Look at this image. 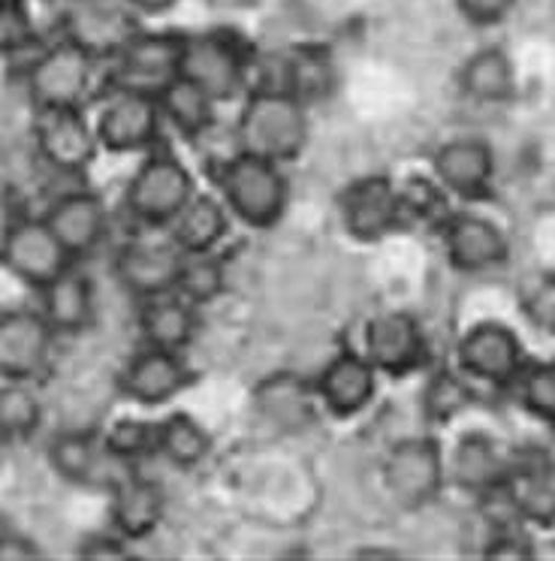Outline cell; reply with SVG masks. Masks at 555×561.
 <instances>
[{"label": "cell", "mask_w": 555, "mask_h": 561, "mask_svg": "<svg viewBox=\"0 0 555 561\" xmlns=\"http://www.w3.org/2000/svg\"><path fill=\"white\" fill-rule=\"evenodd\" d=\"M43 559V547L34 537L22 535L15 528H0V561H34Z\"/></svg>", "instance_id": "cell-45"}, {"label": "cell", "mask_w": 555, "mask_h": 561, "mask_svg": "<svg viewBox=\"0 0 555 561\" xmlns=\"http://www.w3.org/2000/svg\"><path fill=\"white\" fill-rule=\"evenodd\" d=\"M519 311L543 335H555V272H543L522 290Z\"/></svg>", "instance_id": "cell-40"}, {"label": "cell", "mask_w": 555, "mask_h": 561, "mask_svg": "<svg viewBox=\"0 0 555 561\" xmlns=\"http://www.w3.org/2000/svg\"><path fill=\"white\" fill-rule=\"evenodd\" d=\"M34 142L39 158L67 175L88 170L100 151L94 122L82 110H34Z\"/></svg>", "instance_id": "cell-17"}, {"label": "cell", "mask_w": 555, "mask_h": 561, "mask_svg": "<svg viewBox=\"0 0 555 561\" xmlns=\"http://www.w3.org/2000/svg\"><path fill=\"white\" fill-rule=\"evenodd\" d=\"M510 456L492 435L486 432H468L446 459V480L465 495L477 501H492L501 495L507 471H510Z\"/></svg>", "instance_id": "cell-21"}, {"label": "cell", "mask_w": 555, "mask_h": 561, "mask_svg": "<svg viewBox=\"0 0 555 561\" xmlns=\"http://www.w3.org/2000/svg\"><path fill=\"white\" fill-rule=\"evenodd\" d=\"M229 227H233V215L224 206V199L196 191L191 203L169 224L167 232L181 248V254H215L229 236Z\"/></svg>", "instance_id": "cell-29"}, {"label": "cell", "mask_w": 555, "mask_h": 561, "mask_svg": "<svg viewBox=\"0 0 555 561\" xmlns=\"http://www.w3.org/2000/svg\"><path fill=\"white\" fill-rule=\"evenodd\" d=\"M257 411L284 432H296L312 423L314 414V383H305L296 375H272L257 387Z\"/></svg>", "instance_id": "cell-31"}, {"label": "cell", "mask_w": 555, "mask_h": 561, "mask_svg": "<svg viewBox=\"0 0 555 561\" xmlns=\"http://www.w3.org/2000/svg\"><path fill=\"white\" fill-rule=\"evenodd\" d=\"M34 39L31 15L24 3L15 7H0V51H19Z\"/></svg>", "instance_id": "cell-42"}, {"label": "cell", "mask_w": 555, "mask_h": 561, "mask_svg": "<svg viewBox=\"0 0 555 561\" xmlns=\"http://www.w3.org/2000/svg\"><path fill=\"white\" fill-rule=\"evenodd\" d=\"M522 411L534 416L543 426L555 428V356L553 359H531L517 380Z\"/></svg>", "instance_id": "cell-39"}, {"label": "cell", "mask_w": 555, "mask_h": 561, "mask_svg": "<svg viewBox=\"0 0 555 561\" xmlns=\"http://www.w3.org/2000/svg\"><path fill=\"white\" fill-rule=\"evenodd\" d=\"M103 450L112 462L136 465L157 456V420H143V416H118L100 435Z\"/></svg>", "instance_id": "cell-38"}, {"label": "cell", "mask_w": 555, "mask_h": 561, "mask_svg": "<svg viewBox=\"0 0 555 561\" xmlns=\"http://www.w3.org/2000/svg\"><path fill=\"white\" fill-rule=\"evenodd\" d=\"M227 263H224V256L217 254V251L215 254H184L175 294L184 296L191 306H212V302H217L220 296L227 294Z\"/></svg>", "instance_id": "cell-37"}, {"label": "cell", "mask_w": 555, "mask_h": 561, "mask_svg": "<svg viewBox=\"0 0 555 561\" xmlns=\"http://www.w3.org/2000/svg\"><path fill=\"white\" fill-rule=\"evenodd\" d=\"M136 13L127 0H67L64 37L82 46L97 61H112L136 34Z\"/></svg>", "instance_id": "cell-16"}, {"label": "cell", "mask_w": 555, "mask_h": 561, "mask_svg": "<svg viewBox=\"0 0 555 561\" xmlns=\"http://www.w3.org/2000/svg\"><path fill=\"white\" fill-rule=\"evenodd\" d=\"M438 236L444 244L446 263L462 275H483L492 268H505L510 260L507 232L477 211H453Z\"/></svg>", "instance_id": "cell-18"}, {"label": "cell", "mask_w": 555, "mask_h": 561, "mask_svg": "<svg viewBox=\"0 0 555 561\" xmlns=\"http://www.w3.org/2000/svg\"><path fill=\"white\" fill-rule=\"evenodd\" d=\"M196 194L191 170L172 154H151L124 187V206L148 230H167Z\"/></svg>", "instance_id": "cell-5"}, {"label": "cell", "mask_w": 555, "mask_h": 561, "mask_svg": "<svg viewBox=\"0 0 555 561\" xmlns=\"http://www.w3.org/2000/svg\"><path fill=\"white\" fill-rule=\"evenodd\" d=\"M362 354L386 378H408L429 366V339L410 311H381L365 327Z\"/></svg>", "instance_id": "cell-11"}, {"label": "cell", "mask_w": 555, "mask_h": 561, "mask_svg": "<svg viewBox=\"0 0 555 561\" xmlns=\"http://www.w3.org/2000/svg\"><path fill=\"white\" fill-rule=\"evenodd\" d=\"M97 64L94 55L67 37L39 51L24 73L34 110H82L94 88Z\"/></svg>", "instance_id": "cell-4"}, {"label": "cell", "mask_w": 555, "mask_h": 561, "mask_svg": "<svg viewBox=\"0 0 555 561\" xmlns=\"http://www.w3.org/2000/svg\"><path fill=\"white\" fill-rule=\"evenodd\" d=\"M72 263L76 260L64 251L55 232L48 230L43 215L10 220L0 232V266L36 294Z\"/></svg>", "instance_id": "cell-9"}, {"label": "cell", "mask_w": 555, "mask_h": 561, "mask_svg": "<svg viewBox=\"0 0 555 561\" xmlns=\"http://www.w3.org/2000/svg\"><path fill=\"white\" fill-rule=\"evenodd\" d=\"M97 142L109 154H133L157 146L163 130V112L151 94L131 88H109V98L97 112Z\"/></svg>", "instance_id": "cell-10"}, {"label": "cell", "mask_w": 555, "mask_h": 561, "mask_svg": "<svg viewBox=\"0 0 555 561\" xmlns=\"http://www.w3.org/2000/svg\"><path fill=\"white\" fill-rule=\"evenodd\" d=\"M64 3H67V0H64Z\"/></svg>", "instance_id": "cell-48"}, {"label": "cell", "mask_w": 555, "mask_h": 561, "mask_svg": "<svg viewBox=\"0 0 555 561\" xmlns=\"http://www.w3.org/2000/svg\"><path fill=\"white\" fill-rule=\"evenodd\" d=\"M446 486V456L434 435L396 440L384 459L386 495L401 511H422L441 499Z\"/></svg>", "instance_id": "cell-3"}, {"label": "cell", "mask_w": 555, "mask_h": 561, "mask_svg": "<svg viewBox=\"0 0 555 561\" xmlns=\"http://www.w3.org/2000/svg\"><path fill=\"white\" fill-rule=\"evenodd\" d=\"M43 426V402L31 383L3 380L0 387V440L22 444L31 440Z\"/></svg>", "instance_id": "cell-36"}, {"label": "cell", "mask_w": 555, "mask_h": 561, "mask_svg": "<svg viewBox=\"0 0 555 561\" xmlns=\"http://www.w3.org/2000/svg\"><path fill=\"white\" fill-rule=\"evenodd\" d=\"M314 396L326 414L338 420L360 416L377 396V368L356 351L336 354L314 378Z\"/></svg>", "instance_id": "cell-22"}, {"label": "cell", "mask_w": 555, "mask_h": 561, "mask_svg": "<svg viewBox=\"0 0 555 561\" xmlns=\"http://www.w3.org/2000/svg\"><path fill=\"white\" fill-rule=\"evenodd\" d=\"M220 199L251 230H272L287 215L290 182L284 167L236 151L220 170Z\"/></svg>", "instance_id": "cell-2"}, {"label": "cell", "mask_w": 555, "mask_h": 561, "mask_svg": "<svg viewBox=\"0 0 555 561\" xmlns=\"http://www.w3.org/2000/svg\"><path fill=\"white\" fill-rule=\"evenodd\" d=\"M167 516V495L157 486V480L139 474L136 468L112 483L109 495V523L127 543H139L155 535Z\"/></svg>", "instance_id": "cell-24"}, {"label": "cell", "mask_w": 555, "mask_h": 561, "mask_svg": "<svg viewBox=\"0 0 555 561\" xmlns=\"http://www.w3.org/2000/svg\"><path fill=\"white\" fill-rule=\"evenodd\" d=\"M453 196L446 194L434 175H410L398 182V208H401V227H422V230L441 232L453 215Z\"/></svg>", "instance_id": "cell-34"}, {"label": "cell", "mask_w": 555, "mask_h": 561, "mask_svg": "<svg viewBox=\"0 0 555 561\" xmlns=\"http://www.w3.org/2000/svg\"><path fill=\"white\" fill-rule=\"evenodd\" d=\"M136 15H163L175 10L181 0H127Z\"/></svg>", "instance_id": "cell-46"}, {"label": "cell", "mask_w": 555, "mask_h": 561, "mask_svg": "<svg viewBox=\"0 0 555 561\" xmlns=\"http://www.w3.org/2000/svg\"><path fill=\"white\" fill-rule=\"evenodd\" d=\"M184 37L188 34H172V31H136L124 43V49L109 61L112 64L109 88H131L160 98V91L181 76Z\"/></svg>", "instance_id": "cell-7"}, {"label": "cell", "mask_w": 555, "mask_h": 561, "mask_svg": "<svg viewBox=\"0 0 555 561\" xmlns=\"http://www.w3.org/2000/svg\"><path fill=\"white\" fill-rule=\"evenodd\" d=\"M15 3H24V0H0V7H15Z\"/></svg>", "instance_id": "cell-47"}, {"label": "cell", "mask_w": 555, "mask_h": 561, "mask_svg": "<svg viewBox=\"0 0 555 561\" xmlns=\"http://www.w3.org/2000/svg\"><path fill=\"white\" fill-rule=\"evenodd\" d=\"M510 516L522 525L553 528L555 525V462L541 447H529L510 456L501 495Z\"/></svg>", "instance_id": "cell-15"}, {"label": "cell", "mask_w": 555, "mask_h": 561, "mask_svg": "<svg viewBox=\"0 0 555 561\" xmlns=\"http://www.w3.org/2000/svg\"><path fill=\"white\" fill-rule=\"evenodd\" d=\"M338 70L336 55L324 43H296L278 64L275 88L287 91L290 98H296L302 106H320L326 100L336 98Z\"/></svg>", "instance_id": "cell-25"}, {"label": "cell", "mask_w": 555, "mask_h": 561, "mask_svg": "<svg viewBox=\"0 0 555 561\" xmlns=\"http://www.w3.org/2000/svg\"><path fill=\"white\" fill-rule=\"evenodd\" d=\"M534 556H537V549L531 543V537L522 531V523L498 525L489 543L483 547V559L489 561H531Z\"/></svg>", "instance_id": "cell-41"}, {"label": "cell", "mask_w": 555, "mask_h": 561, "mask_svg": "<svg viewBox=\"0 0 555 561\" xmlns=\"http://www.w3.org/2000/svg\"><path fill=\"white\" fill-rule=\"evenodd\" d=\"M471 383L474 380L468 375H458V371H450V368L432 371L420 396L426 420L434 423V426H446L458 414H465L471 404H474V387Z\"/></svg>", "instance_id": "cell-35"}, {"label": "cell", "mask_w": 555, "mask_h": 561, "mask_svg": "<svg viewBox=\"0 0 555 561\" xmlns=\"http://www.w3.org/2000/svg\"><path fill=\"white\" fill-rule=\"evenodd\" d=\"M196 380V371L188 366L184 354L143 347L121 368L118 390L127 402L139 408H163Z\"/></svg>", "instance_id": "cell-19"}, {"label": "cell", "mask_w": 555, "mask_h": 561, "mask_svg": "<svg viewBox=\"0 0 555 561\" xmlns=\"http://www.w3.org/2000/svg\"><path fill=\"white\" fill-rule=\"evenodd\" d=\"M200 308L191 306L184 296L163 294L151 299H139L136 327L145 347H160L172 354H184L200 332Z\"/></svg>", "instance_id": "cell-27"}, {"label": "cell", "mask_w": 555, "mask_h": 561, "mask_svg": "<svg viewBox=\"0 0 555 561\" xmlns=\"http://www.w3.org/2000/svg\"><path fill=\"white\" fill-rule=\"evenodd\" d=\"M58 332L39 308L0 311V380L34 383L48 368Z\"/></svg>", "instance_id": "cell-14"}, {"label": "cell", "mask_w": 555, "mask_h": 561, "mask_svg": "<svg viewBox=\"0 0 555 561\" xmlns=\"http://www.w3.org/2000/svg\"><path fill=\"white\" fill-rule=\"evenodd\" d=\"M456 359L462 375H468L474 383H486L498 390L517 387L519 375L531 363L517 332L498 320H480L462 332Z\"/></svg>", "instance_id": "cell-8"}, {"label": "cell", "mask_w": 555, "mask_h": 561, "mask_svg": "<svg viewBox=\"0 0 555 561\" xmlns=\"http://www.w3.org/2000/svg\"><path fill=\"white\" fill-rule=\"evenodd\" d=\"M157 456L179 471H193L212 456V432L193 414L172 411L157 420Z\"/></svg>", "instance_id": "cell-33"}, {"label": "cell", "mask_w": 555, "mask_h": 561, "mask_svg": "<svg viewBox=\"0 0 555 561\" xmlns=\"http://www.w3.org/2000/svg\"><path fill=\"white\" fill-rule=\"evenodd\" d=\"M109 456L103 450L100 435L82 432V428H70V432H58L48 440L46 462L55 471L58 480L70 483V486H91L103 474V462Z\"/></svg>", "instance_id": "cell-30"}, {"label": "cell", "mask_w": 555, "mask_h": 561, "mask_svg": "<svg viewBox=\"0 0 555 561\" xmlns=\"http://www.w3.org/2000/svg\"><path fill=\"white\" fill-rule=\"evenodd\" d=\"M308 106L275 85L253 88L236 118V146L245 154L287 167L308 148Z\"/></svg>", "instance_id": "cell-1"}, {"label": "cell", "mask_w": 555, "mask_h": 561, "mask_svg": "<svg viewBox=\"0 0 555 561\" xmlns=\"http://www.w3.org/2000/svg\"><path fill=\"white\" fill-rule=\"evenodd\" d=\"M495 172V151L480 136H453L432 154L434 182L462 203H477L492 194Z\"/></svg>", "instance_id": "cell-20"}, {"label": "cell", "mask_w": 555, "mask_h": 561, "mask_svg": "<svg viewBox=\"0 0 555 561\" xmlns=\"http://www.w3.org/2000/svg\"><path fill=\"white\" fill-rule=\"evenodd\" d=\"M43 220L76 263L94 254L97 248L106 242L109 208L103 196L91 191H72V194L58 196L43 211Z\"/></svg>", "instance_id": "cell-23"}, {"label": "cell", "mask_w": 555, "mask_h": 561, "mask_svg": "<svg viewBox=\"0 0 555 561\" xmlns=\"http://www.w3.org/2000/svg\"><path fill=\"white\" fill-rule=\"evenodd\" d=\"M181 263H184L181 248L169 239V232H163V236H143L121 244L112 268L127 294L136 299H151V296L175 294Z\"/></svg>", "instance_id": "cell-12"}, {"label": "cell", "mask_w": 555, "mask_h": 561, "mask_svg": "<svg viewBox=\"0 0 555 561\" xmlns=\"http://www.w3.org/2000/svg\"><path fill=\"white\" fill-rule=\"evenodd\" d=\"M458 91L480 106H505L517 98L519 73L513 58L501 46H483L468 55L456 73Z\"/></svg>", "instance_id": "cell-28"}, {"label": "cell", "mask_w": 555, "mask_h": 561, "mask_svg": "<svg viewBox=\"0 0 555 561\" xmlns=\"http://www.w3.org/2000/svg\"><path fill=\"white\" fill-rule=\"evenodd\" d=\"M39 314L58 335H82L97 320L94 278L72 263L39 290Z\"/></svg>", "instance_id": "cell-26"}, {"label": "cell", "mask_w": 555, "mask_h": 561, "mask_svg": "<svg viewBox=\"0 0 555 561\" xmlns=\"http://www.w3.org/2000/svg\"><path fill=\"white\" fill-rule=\"evenodd\" d=\"M519 0H456L458 15L474 27H495L517 10Z\"/></svg>", "instance_id": "cell-43"}, {"label": "cell", "mask_w": 555, "mask_h": 561, "mask_svg": "<svg viewBox=\"0 0 555 561\" xmlns=\"http://www.w3.org/2000/svg\"><path fill=\"white\" fill-rule=\"evenodd\" d=\"M160 112H163V124H169L172 130L184 139H203L217 122V103L203 88H196L193 82H188L184 76H179L169 88L160 91Z\"/></svg>", "instance_id": "cell-32"}, {"label": "cell", "mask_w": 555, "mask_h": 561, "mask_svg": "<svg viewBox=\"0 0 555 561\" xmlns=\"http://www.w3.org/2000/svg\"><path fill=\"white\" fill-rule=\"evenodd\" d=\"M248 70H251V51L233 34L208 31V34L184 37L181 76L196 88H203L217 106L239 98L248 82Z\"/></svg>", "instance_id": "cell-6"}, {"label": "cell", "mask_w": 555, "mask_h": 561, "mask_svg": "<svg viewBox=\"0 0 555 561\" xmlns=\"http://www.w3.org/2000/svg\"><path fill=\"white\" fill-rule=\"evenodd\" d=\"M79 559L84 561H121L131 559V543L118 531H100L88 535L79 547Z\"/></svg>", "instance_id": "cell-44"}, {"label": "cell", "mask_w": 555, "mask_h": 561, "mask_svg": "<svg viewBox=\"0 0 555 561\" xmlns=\"http://www.w3.org/2000/svg\"><path fill=\"white\" fill-rule=\"evenodd\" d=\"M338 218L353 242L377 244L401 230L398 184L389 175H362L338 196Z\"/></svg>", "instance_id": "cell-13"}]
</instances>
